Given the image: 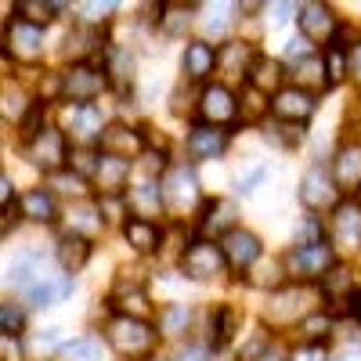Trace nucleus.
Wrapping results in <instances>:
<instances>
[{
  "instance_id": "nucleus-16",
  "label": "nucleus",
  "mask_w": 361,
  "mask_h": 361,
  "mask_svg": "<svg viewBox=\"0 0 361 361\" xmlns=\"http://www.w3.org/2000/svg\"><path fill=\"white\" fill-rule=\"evenodd\" d=\"M127 206H130V214H134V217H141V221L159 217L163 209H166L163 180L145 177V180H137V185H130V192H127Z\"/></svg>"
},
{
  "instance_id": "nucleus-27",
  "label": "nucleus",
  "mask_w": 361,
  "mask_h": 361,
  "mask_svg": "<svg viewBox=\"0 0 361 361\" xmlns=\"http://www.w3.org/2000/svg\"><path fill=\"white\" fill-rule=\"evenodd\" d=\"M102 224H105V217H102V209H94V206H69V214H66V235H76V238H87L90 243V235H98L102 231Z\"/></svg>"
},
{
  "instance_id": "nucleus-47",
  "label": "nucleus",
  "mask_w": 361,
  "mask_h": 361,
  "mask_svg": "<svg viewBox=\"0 0 361 361\" xmlns=\"http://www.w3.org/2000/svg\"><path fill=\"white\" fill-rule=\"evenodd\" d=\"M0 347H4V361H22V347L15 336H0Z\"/></svg>"
},
{
  "instance_id": "nucleus-24",
  "label": "nucleus",
  "mask_w": 361,
  "mask_h": 361,
  "mask_svg": "<svg viewBox=\"0 0 361 361\" xmlns=\"http://www.w3.org/2000/svg\"><path fill=\"white\" fill-rule=\"evenodd\" d=\"M180 69H185L188 80H206L209 73L217 69V51L209 47L206 40H192L185 47V58H180Z\"/></svg>"
},
{
  "instance_id": "nucleus-8",
  "label": "nucleus",
  "mask_w": 361,
  "mask_h": 361,
  "mask_svg": "<svg viewBox=\"0 0 361 361\" xmlns=\"http://www.w3.org/2000/svg\"><path fill=\"white\" fill-rule=\"evenodd\" d=\"M199 116H202L206 127H228L231 119L238 116V98L224 83H209V87H202V94H199Z\"/></svg>"
},
{
  "instance_id": "nucleus-34",
  "label": "nucleus",
  "mask_w": 361,
  "mask_h": 361,
  "mask_svg": "<svg viewBox=\"0 0 361 361\" xmlns=\"http://www.w3.org/2000/svg\"><path fill=\"white\" fill-rule=\"evenodd\" d=\"M62 357L66 361H102V340H94V336L73 340L62 347Z\"/></svg>"
},
{
  "instance_id": "nucleus-17",
  "label": "nucleus",
  "mask_w": 361,
  "mask_h": 361,
  "mask_svg": "<svg viewBox=\"0 0 361 361\" xmlns=\"http://www.w3.org/2000/svg\"><path fill=\"white\" fill-rule=\"evenodd\" d=\"M102 152L105 156H116V159H134L145 152V134L134 130V127H123V123H109L105 134H102Z\"/></svg>"
},
{
  "instance_id": "nucleus-10",
  "label": "nucleus",
  "mask_w": 361,
  "mask_h": 361,
  "mask_svg": "<svg viewBox=\"0 0 361 361\" xmlns=\"http://www.w3.org/2000/svg\"><path fill=\"white\" fill-rule=\"evenodd\" d=\"M296 22H300V33H304V40L311 44H325L333 40L336 33V15L329 4H318V0H311V4H300L296 8Z\"/></svg>"
},
{
  "instance_id": "nucleus-45",
  "label": "nucleus",
  "mask_w": 361,
  "mask_h": 361,
  "mask_svg": "<svg viewBox=\"0 0 361 361\" xmlns=\"http://www.w3.org/2000/svg\"><path fill=\"white\" fill-rule=\"evenodd\" d=\"M123 195H105L102 202H98V209H102V217L105 221H119V217H123Z\"/></svg>"
},
{
  "instance_id": "nucleus-51",
  "label": "nucleus",
  "mask_w": 361,
  "mask_h": 361,
  "mask_svg": "<svg viewBox=\"0 0 361 361\" xmlns=\"http://www.w3.org/2000/svg\"><path fill=\"white\" fill-rule=\"evenodd\" d=\"M177 361H209V357H206L202 347H188V350H180V354H177Z\"/></svg>"
},
{
  "instance_id": "nucleus-46",
  "label": "nucleus",
  "mask_w": 361,
  "mask_h": 361,
  "mask_svg": "<svg viewBox=\"0 0 361 361\" xmlns=\"http://www.w3.org/2000/svg\"><path fill=\"white\" fill-rule=\"evenodd\" d=\"M83 11H87V22H105L112 11H116V4H83Z\"/></svg>"
},
{
  "instance_id": "nucleus-35",
  "label": "nucleus",
  "mask_w": 361,
  "mask_h": 361,
  "mask_svg": "<svg viewBox=\"0 0 361 361\" xmlns=\"http://www.w3.org/2000/svg\"><path fill=\"white\" fill-rule=\"evenodd\" d=\"M296 80H300V87H329V76H325V62L322 58H304V62H300V69H296Z\"/></svg>"
},
{
  "instance_id": "nucleus-23",
  "label": "nucleus",
  "mask_w": 361,
  "mask_h": 361,
  "mask_svg": "<svg viewBox=\"0 0 361 361\" xmlns=\"http://www.w3.org/2000/svg\"><path fill=\"white\" fill-rule=\"evenodd\" d=\"M333 177L340 192H354L361 185V145H343L333 159Z\"/></svg>"
},
{
  "instance_id": "nucleus-55",
  "label": "nucleus",
  "mask_w": 361,
  "mask_h": 361,
  "mask_svg": "<svg viewBox=\"0 0 361 361\" xmlns=\"http://www.w3.org/2000/svg\"><path fill=\"white\" fill-rule=\"evenodd\" d=\"M152 361H166V357H152Z\"/></svg>"
},
{
  "instance_id": "nucleus-22",
  "label": "nucleus",
  "mask_w": 361,
  "mask_h": 361,
  "mask_svg": "<svg viewBox=\"0 0 361 361\" xmlns=\"http://www.w3.org/2000/svg\"><path fill=\"white\" fill-rule=\"evenodd\" d=\"M105 76L119 94H127V90L134 87V58H130V51L116 47V44L105 47Z\"/></svg>"
},
{
  "instance_id": "nucleus-18",
  "label": "nucleus",
  "mask_w": 361,
  "mask_h": 361,
  "mask_svg": "<svg viewBox=\"0 0 361 361\" xmlns=\"http://www.w3.org/2000/svg\"><path fill=\"white\" fill-rule=\"evenodd\" d=\"M185 148H188L192 163L217 159V156L224 152V148H228V130H221V127H206V123H195V127L188 130Z\"/></svg>"
},
{
  "instance_id": "nucleus-6",
  "label": "nucleus",
  "mask_w": 361,
  "mask_h": 361,
  "mask_svg": "<svg viewBox=\"0 0 361 361\" xmlns=\"http://www.w3.org/2000/svg\"><path fill=\"white\" fill-rule=\"evenodd\" d=\"M163 195H166V209H173V214H188V209H195V202H199V177H195V170L188 163L173 166L163 177Z\"/></svg>"
},
{
  "instance_id": "nucleus-31",
  "label": "nucleus",
  "mask_w": 361,
  "mask_h": 361,
  "mask_svg": "<svg viewBox=\"0 0 361 361\" xmlns=\"http://www.w3.org/2000/svg\"><path fill=\"white\" fill-rule=\"evenodd\" d=\"M188 325H192V307L188 304H166L159 311V333L163 336H185L188 333Z\"/></svg>"
},
{
  "instance_id": "nucleus-30",
  "label": "nucleus",
  "mask_w": 361,
  "mask_h": 361,
  "mask_svg": "<svg viewBox=\"0 0 361 361\" xmlns=\"http://www.w3.org/2000/svg\"><path fill=\"white\" fill-rule=\"evenodd\" d=\"M87 260H90V243H87V238L62 235V243H58V264H62L69 275H76Z\"/></svg>"
},
{
  "instance_id": "nucleus-38",
  "label": "nucleus",
  "mask_w": 361,
  "mask_h": 361,
  "mask_svg": "<svg viewBox=\"0 0 361 361\" xmlns=\"http://www.w3.org/2000/svg\"><path fill=\"white\" fill-rule=\"evenodd\" d=\"M354 289H357V286L350 282V271H347V267H340V264H336V267L325 275V293H329V296H340V300H347Z\"/></svg>"
},
{
  "instance_id": "nucleus-42",
  "label": "nucleus",
  "mask_w": 361,
  "mask_h": 361,
  "mask_svg": "<svg viewBox=\"0 0 361 361\" xmlns=\"http://www.w3.org/2000/svg\"><path fill=\"white\" fill-rule=\"evenodd\" d=\"M231 329H235V314L228 307H217L214 311V343L217 347H224L231 340Z\"/></svg>"
},
{
  "instance_id": "nucleus-52",
  "label": "nucleus",
  "mask_w": 361,
  "mask_h": 361,
  "mask_svg": "<svg viewBox=\"0 0 361 361\" xmlns=\"http://www.w3.org/2000/svg\"><path fill=\"white\" fill-rule=\"evenodd\" d=\"M163 166H166V159H163V156L145 152V170H148V173H156V170H163Z\"/></svg>"
},
{
  "instance_id": "nucleus-9",
  "label": "nucleus",
  "mask_w": 361,
  "mask_h": 361,
  "mask_svg": "<svg viewBox=\"0 0 361 361\" xmlns=\"http://www.w3.org/2000/svg\"><path fill=\"white\" fill-rule=\"evenodd\" d=\"M29 159H33L37 166H44L47 173H58L66 166L69 159V145H66V134L58 127H47L40 137L29 141Z\"/></svg>"
},
{
  "instance_id": "nucleus-4",
  "label": "nucleus",
  "mask_w": 361,
  "mask_h": 361,
  "mask_svg": "<svg viewBox=\"0 0 361 361\" xmlns=\"http://www.w3.org/2000/svg\"><path fill=\"white\" fill-rule=\"evenodd\" d=\"M300 202H304L311 214H325V209H336L340 206V185L329 166H311L300 180Z\"/></svg>"
},
{
  "instance_id": "nucleus-56",
  "label": "nucleus",
  "mask_w": 361,
  "mask_h": 361,
  "mask_svg": "<svg viewBox=\"0 0 361 361\" xmlns=\"http://www.w3.org/2000/svg\"><path fill=\"white\" fill-rule=\"evenodd\" d=\"M357 192H361V188H357Z\"/></svg>"
},
{
  "instance_id": "nucleus-14",
  "label": "nucleus",
  "mask_w": 361,
  "mask_h": 361,
  "mask_svg": "<svg viewBox=\"0 0 361 361\" xmlns=\"http://www.w3.org/2000/svg\"><path fill=\"white\" fill-rule=\"evenodd\" d=\"M221 250H224V257H228V267H235V271L257 267V260H260V253H264L260 238H257L253 231H246V228H235L228 238H221Z\"/></svg>"
},
{
  "instance_id": "nucleus-20",
  "label": "nucleus",
  "mask_w": 361,
  "mask_h": 361,
  "mask_svg": "<svg viewBox=\"0 0 361 361\" xmlns=\"http://www.w3.org/2000/svg\"><path fill=\"white\" fill-rule=\"evenodd\" d=\"M127 180H130V159H116V156L102 152V163L94 170V188L102 192V199L105 195H123Z\"/></svg>"
},
{
  "instance_id": "nucleus-49",
  "label": "nucleus",
  "mask_w": 361,
  "mask_h": 361,
  "mask_svg": "<svg viewBox=\"0 0 361 361\" xmlns=\"http://www.w3.org/2000/svg\"><path fill=\"white\" fill-rule=\"evenodd\" d=\"M347 54H350V76H354V80L361 83V44H354V47H350Z\"/></svg>"
},
{
  "instance_id": "nucleus-2",
  "label": "nucleus",
  "mask_w": 361,
  "mask_h": 361,
  "mask_svg": "<svg viewBox=\"0 0 361 361\" xmlns=\"http://www.w3.org/2000/svg\"><path fill=\"white\" fill-rule=\"evenodd\" d=\"M109 87L105 69H94L87 62H76L73 69L62 73V102L69 105H90L94 98H102V90Z\"/></svg>"
},
{
  "instance_id": "nucleus-54",
  "label": "nucleus",
  "mask_w": 361,
  "mask_h": 361,
  "mask_svg": "<svg viewBox=\"0 0 361 361\" xmlns=\"http://www.w3.org/2000/svg\"><path fill=\"white\" fill-rule=\"evenodd\" d=\"M260 361H282V357H275V354H271V350H267V354H264Z\"/></svg>"
},
{
  "instance_id": "nucleus-11",
  "label": "nucleus",
  "mask_w": 361,
  "mask_h": 361,
  "mask_svg": "<svg viewBox=\"0 0 361 361\" xmlns=\"http://www.w3.org/2000/svg\"><path fill=\"white\" fill-rule=\"evenodd\" d=\"M314 94L304 87H282L275 98H271V112H275L279 119H286V123H307V119L314 116Z\"/></svg>"
},
{
  "instance_id": "nucleus-33",
  "label": "nucleus",
  "mask_w": 361,
  "mask_h": 361,
  "mask_svg": "<svg viewBox=\"0 0 361 361\" xmlns=\"http://www.w3.org/2000/svg\"><path fill=\"white\" fill-rule=\"evenodd\" d=\"M325 76H329V87H340L350 76V54L343 47H333L325 54Z\"/></svg>"
},
{
  "instance_id": "nucleus-21",
  "label": "nucleus",
  "mask_w": 361,
  "mask_h": 361,
  "mask_svg": "<svg viewBox=\"0 0 361 361\" xmlns=\"http://www.w3.org/2000/svg\"><path fill=\"white\" fill-rule=\"evenodd\" d=\"M282 80H286L282 62H275V58H267V54H257V58H253L250 76H246V83H250L253 90H260V94H279Z\"/></svg>"
},
{
  "instance_id": "nucleus-48",
  "label": "nucleus",
  "mask_w": 361,
  "mask_h": 361,
  "mask_svg": "<svg viewBox=\"0 0 361 361\" xmlns=\"http://www.w3.org/2000/svg\"><path fill=\"white\" fill-rule=\"evenodd\" d=\"M329 361H361V347H357V343H347V347H340Z\"/></svg>"
},
{
  "instance_id": "nucleus-3",
  "label": "nucleus",
  "mask_w": 361,
  "mask_h": 361,
  "mask_svg": "<svg viewBox=\"0 0 361 361\" xmlns=\"http://www.w3.org/2000/svg\"><path fill=\"white\" fill-rule=\"evenodd\" d=\"M333 267H336V250L329 246V243H314V246H293V253L286 257V271H289L293 279H304V282L325 279Z\"/></svg>"
},
{
  "instance_id": "nucleus-43",
  "label": "nucleus",
  "mask_w": 361,
  "mask_h": 361,
  "mask_svg": "<svg viewBox=\"0 0 361 361\" xmlns=\"http://www.w3.org/2000/svg\"><path fill=\"white\" fill-rule=\"evenodd\" d=\"M286 361H329V347H325V343H314V340H307V343L293 347Z\"/></svg>"
},
{
  "instance_id": "nucleus-28",
  "label": "nucleus",
  "mask_w": 361,
  "mask_h": 361,
  "mask_svg": "<svg viewBox=\"0 0 361 361\" xmlns=\"http://www.w3.org/2000/svg\"><path fill=\"white\" fill-rule=\"evenodd\" d=\"M25 296H29V304H33V307H51V304H62L66 296H73V279H69V275H62V279L47 275L44 282H37V286L29 289Z\"/></svg>"
},
{
  "instance_id": "nucleus-5",
  "label": "nucleus",
  "mask_w": 361,
  "mask_h": 361,
  "mask_svg": "<svg viewBox=\"0 0 361 361\" xmlns=\"http://www.w3.org/2000/svg\"><path fill=\"white\" fill-rule=\"evenodd\" d=\"M180 267H185L188 279H217L224 275L228 267V257L217 243H209V238H195L192 246H185V253H180Z\"/></svg>"
},
{
  "instance_id": "nucleus-13",
  "label": "nucleus",
  "mask_w": 361,
  "mask_h": 361,
  "mask_svg": "<svg viewBox=\"0 0 361 361\" xmlns=\"http://www.w3.org/2000/svg\"><path fill=\"white\" fill-rule=\"evenodd\" d=\"M62 130H69L80 145H90V141H102L105 134V123H102V112L94 105H66L62 109Z\"/></svg>"
},
{
  "instance_id": "nucleus-39",
  "label": "nucleus",
  "mask_w": 361,
  "mask_h": 361,
  "mask_svg": "<svg viewBox=\"0 0 361 361\" xmlns=\"http://www.w3.org/2000/svg\"><path fill=\"white\" fill-rule=\"evenodd\" d=\"M73 170H76V177H83V180H94V170H98V163H102V152H90V148H80V152H73Z\"/></svg>"
},
{
  "instance_id": "nucleus-32",
  "label": "nucleus",
  "mask_w": 361,
  "mask_h": 361,
  "mask_svg": "<svg viewBox=\"0 0 361 361\" xmlns=\"http://www.w3.org/2000/svg\"><path fill=\"white\" fill-rule=\"evenodd\" d=\"M192 22V8L188 4H163L159 8V25L166 37H180Z\"/></svg>"
},
{
  "instance_id": "nucleus-19",
  "label": "nucleus",
  "mask_w": 361,
  "mask_h": 361,
  "mask_svg": "<svg viewBox=\"0 0 361 361\" xmlns=\"http://www.w3.org/2000/svg\"><path fill=\"white\" fill-rule=\"evenodd\" d=\"M235 217H238V209H235L231 199H206L202 209H199V231L228 238L235 231Z\"/></svg>"
},
{
  "instance_id": "nucleus-50",
  "label": "nucleus",
  "mask_w": 361,
  "mask_h": 361,
  "mask_svg": "<svg viewBox=\"0 0 361 361\" xmlns=\"http://www.w3.org/2000/svg\"><path fill=\"white\" fill-rule=\"evenodd\" d=\"M347 311H350V318L361 322V289H354V293L347 296Z\"/></svg>"
},
{
  "instance_id": "nucleus-1",
  "label": "nucleus",
  "mask_w": 361,
  "mask_h": 361,
  "mask_svg": "<svg viewBox=\"0 0 361 361\" xmlns=\"http://www.w3.org/2000/svg\"><path fill=\"white\" fill-rule=\"evenodd\" d=\"M105 336L123 357H141V354H148L156 347V329L148 322H141V318H127V314L109 318Z\"/></svg>"
},
{
  "instance_id": "nucleus-36",
  "label": "nucleus",
  "mask_w": 361,
  "mask_h": 361,
  "mask_svg": "<svg viewBox=\"0 0 361 361\" xmlns=\"http://www.w3.org/2000/svg\"><path fill=\"white\" fill-rule=\"evenodd\" d=\"M119 314H127V318H148V311H152V304H148V296H145V289H130V293H123V296H119Z\"/></svg>"
},
{
  "instance_id": "nucleus-41",
  "label": "nucleus",
  "mask_w": 361,
  "mask_h": 361,
  "mask_svg": "<svg viewBox=\"0 0 361 361\" xmlns=\"http://www.w3.org/2000/svg\"><path fill=\"white\" fill-rule=\"evenodd\" d=\"M300 329H304V336H311L314 343H322L325 333H333V318L318 311V314H307L304 322H300Z\"/></svg>"
},
{
  "instance_id": "nucleus-26",
  "label": "nucleus",
  "mask_w": 361,
  "mask_h": 361,
  "mask_svg": "<svg viewBox=\"0 0 361 361\" xmlns=\"http://www.w3.org/2000/svg\"><path fill=\"white\" fill-rule=\"evenodd\" d=\"M123 238L137 250V253H156L163 246V231L156 221H141V217H130L123 221Z\"/></svg>"
},
{
  "instance_id": "nucleus-53",
  "label": "nucleus",
  "mask_w": 361,
  "mask_h": 361,
  "mask_svg": "<svg viewBox=\"0 0 361 361\" xmlns=\"http://www.w3.org/2000/svg\"><path fill=\"white\" fill-rule=\"evenodd\" d=\"M0 199H4V209L11 206V177H0Z\"/></svg>"
},
{
  "instance_id": "nucleus-15",
  "label": "nucleus",
  "mask_w": 361,
  "mask_h": 361,
  "mask_svg": "<svg viewBox=\"0 0 361 361\" xmlns=\"http://www.w3.org/2000/svg\"><path fill=\"white\" fill-rule=\"evenodd\" d=\"M307 311H304V289L300 286H286V289H275L264 307V322H275V325H289V322H304Z\"/></svg>"
},
{
  "instance_id": "nucleus-29",
  "label": "nucleus",
  "mask_w": 361,
  "mask_h": 361,
  "mask_svg": "<svg viewBox=\"0 0 361 361\" xmlns=\"http://www.w3.org/2000/svg\"><path fill=\"white\" fill-rule=\"evenodd\" d=\"M18 209H22V217L37 221V224H51V221L58 217L54 195H51L47 188H33V192H25V195H22V202H18Z\"/></svg>"
},
{
  "instance_id": "nucleus-7",
  "label": "nucleus",
  "mask_w": 361,
  "mask_h": 361,
  "mask_svg": "<svg viewBox=\"0 0 361 361\" xmlns=\"http://www.w3.org/2000/svg\"><path fill=\"white\" fill-rule=\"evenodd\" d=\"M333 243L340 253H357L361 250V199H343L333 209Z\"/></svg>"
},
{
  "instance_id": "nucleus-37",
  "label": "nucleus",
  "mask_w": 361,
  "mask_h": 361,
  "mask_svg": "<svg viewBox=\"0 0 361 361\" xmlns=\"http://www.w3.org/2000/svg\"><path fill=\"white\" fill-rule=\"evenodd\" d=\"M15 11H18L25 22H33V25L44 29V22H51V15L58 11V4H40V0H18Z\"/></svg>"
},
{
  "instance_id": "nucleus-12",
  "label": "nucleus",
  "mask_w": 361,
  "mask_h": 361,
  "mask_svg": "<svg viewBox=\"0 0 361 361\" xmlns=\"http://www.w3.org/2000/svg\"><path fill=\"white\" fill-rule=\"evenodd\" d=\"M8 54H15L18 62H40L44 54V29L25 22V18H15L8 25Z\"/></svg>"
},
{
  "instance_id": "nucleus-40",
  "label": "nucleus",
  "mask_w": 361,
  "mask_h": 361,
  "mask_svg": "<svg viewBox=\"0 0 361 361\" xmlns=\"http://www.w3.org/2000/svg\"><path fill=\"white\" fill-rule=\"evenodd\" d=\"M44 105H47V102H37L33 109L22 116V137H25V141H33V137H40V134L47 130V127H44Z\"/></svg>"
},
{
  "instance_id": "nucleus-25",
  "label": "nucleus",
  "mask_w": 361,
  "mask_h": 361,
  "mask_svg": "<svg viewBox=\"0 0 361 361\" xmlns=\"http://www.w3.org/2000/svg\"><path fill=\"white\" fill-rule=\"evenodd\" d=\"M253 51H250V44H238V40H228L221 51H217V69L224 73V76H250V66H253Z\"/></svg>"
},
{
  "instance_id": "nucleus-44",
  "label": "nucleus",
  "mask_w": 361,
  "mask_h": 361,
  "mask_svg": "<svg viewBox=\"0 0 361 361\" xmlns=\"http://www.w3.org/2000/svg\"><path fill=\"white\" fill-rule=\"evenodd\" d=\"M22 322H25V314H22L18 304H4V307H0V325H4V336H15L18 329H22Z\"/></svg>"
}]
</instances>
